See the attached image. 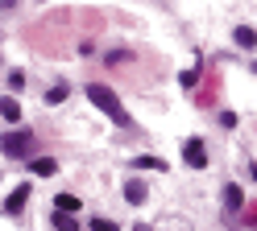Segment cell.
I'll return each mask as SVG.
<instances>
[{
  "mask_svg": "<svg viewBox=\"0 0 257 231\" xmlns=\"http://www.w3.org/2000/svg\"><path fill=\"white\" fill-rule=\"evenodd\" d=\"M91 231H116V223H112V219H95Z\"/></svg>",
  "mask_w": 257,
  "mask_h": 231,
  "instance_id": "obj_16",
  "label": "cell"
},
{
  "mask_svg": "<svg viewBox=\"0 0 257 231\" xmlns=\"http://www.w3.org/2000/svg\"><path fill=\"white\" fill-rule=\"evenodd\" d=\"M9 87H13V91H21V87H25V74H21V70H13V74H9Z\"/></svg>",
  "mask_w": 257,
  "mask_h": 231,
  "instance_id": "obj_15",
  "label": "cell"
},
{
  "mask_svg": "<svg viewBox=\"0 0 257 231\" xmlns=\"http://www.w3.org/2000/svg\"><path fill=\"white\" fill-rule=\"evenodd\" d=\"M249 174H253V182H257V165H253V170H249Z\"/></svg>",
  "mask_w": 257,
  "mask_h": 231,
  "instance_id": "obj_19",
  "label": "cell"
},
{
  "mask_svg": "<svg viewBox=\"0 0 257 231\" xmlns=\"http://www.w3.org/2000/svg\"><path fill=\"white\" fill-rule=\"evenodd\" d=\"M245 223H249V227H257V206H249V214H245Z\"/></svg>",
  "mask_w": 257,
  "mask_h": 231,
  "instance_id": "obj_17",
  "label": "cell"
},
{
  "mask_svg": "<svg viewBox=\"0 0 257 231\" xmlns=\"http://www.w3.org/2000/svg\"><path fill=\"white\" fill-rule=\"evenodd\" d=\"M133 231H154V227H150V223H137V227H133Z\"/></svg>",
  "mask_w": 257,
  "mask_h": 231,
  "instance_id": "obj_18",
  "label": "cell"
},
{
  "mask_svg": "<svg viewBox=\"0 0 257 231\" xmlns=\"http://www.w3.org/2000/svg\"><path fill=\"white\" fill-rule=\"evenodd\" d=\"M25 202H29V186L21 182V186H17V190H13V194L5 198V214H9V219H21V210H25Z\"/></svg>",
  "mask_w": 257,
  "mask_h": 231,
  "instance_id": "obj_4",
  "label": "cell"
},
{
  "mask_svg": "<svg viewBox=\"0 0 257 231\" xmlns=\"http://www.w3.org/2000/svg\"><path fill=\"white\" fill-rule=\"evenodd\" d=\"M34 148H38V136H34L29 128H21V132H5V136H0V153H5L9 161H25Z\"/></svg>",
  "mask_w": 257,
  "mask_h": 231,
  "instance_id": "obj_2",
  "label": "cell"
},
{
  "mask_svg": "<svg viewBox=\"0 0 257 231\" xmlns=\"http://www.w3.org/2000/svg\"><path fill=\"white\" fill-rule=\"evenodd\" d=\"M54 227H58V231H79V223H75V214H62V210L54 214Z\"/></svg>",
  "mask_w": 257,
  "mask_h": 231,
  "instance_id": "obj_12",
  "label": "cell"
},
{
  "mask_svg": "<svg viewBox=\"0 0 257 231\" xmlns=\"http://www.w3.org/2000/svg\"><path fill=\"white\" fill-rule=\"evenodd\" d=\"M54 210H62V214L75 210V214H79V198H75V194H58V198H54Z\"/></svg>",
  "mask_w": 257,
  "mask_h": 231,
  "instance_id": "obj_8",
  "label": "cell"
},
{
  "mask_svg": "<svg viewBox=\"0 0 257 231\" xmlns=\"http://www.w3.org/2000/svg\"><path fill=\"white\" fill-rule=\"evenodd\" d=\"M183 161L191 165V170H203V165H207V148H203L199 136H191V140L183 144Z\"/></svg>",
  "mask_w": 257,
  "mask_h": 231,
  "instance_id": "obj_3",
  "label": "cell"
},
{
  "mask_svg": "<svg viewBox=\"0 0 257 231\" xmlns=\"http://www.w3.org/2000/svg\"><path fill=\"white\" fill-rule=\"evenodd\" d=\"M87 99H91V104L100 108V112H104L116 128H128V124H133V116L124 112V104L116 99V91H112V87H104V82H87Z\"/></svg>",
  "mask_w": 257,
  "mask_h": 231,
  "instance_id": "obj_1",
  "label": "cell"
},
{
  "mask_svg": "<svg viewBox=\"0 0 257 231\" xmlns=\"http://www.w3.org/2000/svg\"><path fill=\"white\" fill-rule=\"evenodd\" d=\"M232 38H236V46H245V50H253V46H257V33H253L249 25H236Z\"/></svg>",
  "mask_w": 257,
  "mask_h": 231,
  "instance_id": "obj_7",
  "label": "cell"
},
{
  "mask_svg": "<svg viewBox=\"0 0 257 231\" xmlns=\"http://www.w3.org/2000/svg\"><path fill=\"white\" fill-rule=\"evenodd\" d=\"M133 165H137V170H166V165H162V161H158V157H137Z\"/></svg>",
  "mask_w": 257,
  "mask_h": 231,
  "instance_id": "obj_13",
  "label": "cell"
},
{
  "mask_svg": "<svg viewBox=\"0 0 257 231\" xmlns=\"http://www.w3.org/2000/svg\"><path fill=\"white\" fill-rule=\"evenodd\" d=\"M195 78H199V66H191V70H183V74H179L183 87H195Z\"/></svg>",
  "mask_w": 257,
  "mask_h": 231,
  "instance_id": "obj_14",
  "label": "cell"
},
{
  "mask_svg": "<svg viewBox=\"0 0 257 231\" xmlns=\"http://www.w3.org/2000/svg\"><path fill=\"white\" fill-rule=\"evenodd\" d=\"M0 116H5L9 124H13V120H21V104H17V99H0Z\"/></svg>",
  "mask_w": 257,
  "mask_h": 231,
  "instance_id": "obj_9",
  "label": "cell"
},
{
  "mask_svg": "<svg viewBox=\"0 0 257 231\" xmlns=\"http://www.w3.org/2000/svg\"><path fill=\"white\" fill-rule=\"evenodd\" d=\"M0 12H5V4H0Z\"/></svg>",
  "mask_w": 257,
  "mask_h": 231,
  "instance_id": "obj_21",
  "label": "cell"
},
{
  "mask_svg": "<svg viewBox=\"0 0 257 231\" xmlns=\"http://www.w3.org/2000/svg\"><path fill=\"white\" fill-rule=\"evenodd\" d=\"M67 95H71V87H67V82H58V87H50V91H46V104H62Z\"/></svg>",
  "mask_w": 257,
  "mask_h": 231,
  "instance_id": "obj_11",
  "label": "cell"
},
{
  "mask_svg": "<svg viewBox=\"0 0 257 231\" xmlns=\"http://www.w3.org/2000/svg\"><path fill=\"white\" fill-rule=\"evenodd\" d=\"M253 74H257V62H253Z\"/></svg>",
  "mask_w": 257,
  "mask_h": 231,
  "instance_id": "obj_20",
  "label": "cell"
},
{
  "mask_svg": "<svg viewBox=\"0 0 257 231\" xmlns=\"http://www.w3.org/2000/svg\"><path fill=\"white\" fill-rule=\"evenodd\" d=\"M245 206V198H240V186L236 182H228V186H224V210H228V219H236V210Z\"/></svg>",
  "mask_w": 257,
  "mask_h": 231,
  "instance_id": "obj_5",
  "label": "cell"
},
{
  "mask_svg": "<svg viewBox=\"0 0 257 231\" xmlns=\"http://www.w3.org/2000/svg\"><path fill=\"white\" fill-rule=\"evenodd\" d=\"M34 174H42V178L58 174V161H50V157H38V161H34Z\"/></svg>",
  "mask_w": 257,
  "mask_h": 231,
  "instance_id": "obj_10",
  "label": "cell"
},
{
  "mask_svg": "<svg viewBox=\"0 0 257 231\" xmlns=\"http://www.w3.org/2000/svg\"><path fill=\"white\" fill-rule=\"evenodd\" d=\"M146 182H128V186H124V198H128V202H133V206H141V202H146Z\"/></svg>",
  "mask_w": 257,
  "mask_h": 231,
  "instance_id": "obj_6",
  "label": "cell"
}]
</instances>
